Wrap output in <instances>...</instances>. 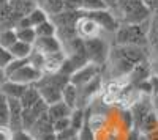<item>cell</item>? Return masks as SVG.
<instances>
[{
	"label": "cell",
	"instance_id": "cell-21",
	"mask_svg": "<svg viewBox=\"0 0 158 140\" xmlns=\"http://www.w3.org/2000/svg\"><path fill=\"white\" fill-rule=\"evenodd\" d=\"M49 18L59 14V13H62L65 8H63V0H44L43 5L40 6Z\"/></svg>",
	"mask_w": 158,
	"mask_h": 140
},
{
	"label": "cell",
	"instance_id": "cell-28",
	"mask_svg": "<svg viewBox=\"0 0 158 140\" xmlns=\"http://www.w3.org/2000/svg\"><path fill=\"white\" fill-rule=\"evenodd\" d=\"M71 128L70 126V117H65V118H59V120H54L52 121V131H54L56 134L63 131V129H68Z\"/></svg>",
	"mask_w": 158,
	"mask_h": 140
},
{
	"label": "cell",
	"instance_id": "cell-36",
	"mask_svg": "<svg viewBox=\"0 0 158 140\" xmlns=\"http://www.w3.org/2000/svg\"><path fill=\"white\" fill-rule=\"evenodd\" d=\"M144 135L147 137V140H158V128L150 131V132H147V134H144Z\"/></svg>",
	"mask_w": 158,
	"mask_h": 140
},
{
	"label": "cell",
	"instance_id": "cell-3",
	"mask_svg": "<svg viewBox=\"0 0 158 140\" xmlns=\"http://www.w3.org/2000/svg\"><path fill=\"white\" fill-rule=\"evenodd\" d=\"M149 21L142 24H120L115 33V46H138L147 47L149 46Z\"/></svg>",
	"mask_w": 158,
	"mask_h": 140
},
{
	"label": "cell",
	"instance_id": "cell-5",
	"mask_svg": "<svg viewBox=\"0 0 158 140\" xmlns=\"http://www.w3.org/2000/svg\"><path fill=\"white\" fill-rule=\"evenodd\" d=\"M84 41V49H85V57L87 61L92 65L101 66L108 61L109 57V46L103 40L101 36L90 38V40H82Z\"/></svg>",
	"mask_w": 158,
	"mask_h": 140
},
{
	"label": "cell",
	"instance_id": "cell-33",
	"mask_svg": "<svg viewBox=\"0 0 158 140\" xmlns=\"http://www.w3.org/2000/svg\"><path fill=\"white\" fill-rule=\"evenodd\" d=\"M142 2H144V5L149 8L150 13L158 11V0H142Z\"/></svg>",
	"mask_w": 158,
	"mask_h": 140
},
{
	"label": "cell",
	"instance_id": "cell-7",
	"mask_svg": "<svg viewBox=\"0 0 158 140\" xmlns=\"http://www.w3.org/2000/svg\"><path fill=\"white\" fill-rule=\"evenodd\" d=\"M85 14L92 21H95V24L101 29V32L104 30V32L114 33L118 29V25H120V22L117 21L115 14L111 10H101V11H94V13H85Z\"/></svg>",
	"mask_w": 158,
	"mask_h": 140
},
{
	"label": "cell",
	"instance_id": "cell-32",
	"mask_svg": "<svg viewBox=\"0 0 158 140\" xmlns=\"http://www.w3.org/2000/svg\"><path fill=\"white\" fill-rule=\"evenodd\" d=\"M11 140H33V137L27 132V131H16V132H11Z\"/></svg>",
	"mask_w": 158,
	"mask_h": 140
},
{
	"label": "cell",
	"instance_id": "cell-39",
	"mask_svg": "<svg viewBox=\"0 0 158 140\" xmlns=\"http://www.w3.org/2000/svg\"><path fill=\"white\" fill-rule=\"evenodd\" d=\"M6 80V76H5V71L2 69V68H0V85H2L3 82Z\"/></svg>",
	"mask_w": 158,
	"mask_h": 140
},
{
	"label": "cell",
	"instance_id": "cell-6",
	"mask_svg": "<svg viewBox=\"0 0 158 140\" xmlns=\"http://www.w3.org/2000/svg\"><path fill=\"white\" fill-rule=\"evenodd\" d=\"M74 30L77 38L81 40H90V38H97L101 35V29L95 24V21H92L84 11H81V16L77 18L74 24Z\"/></svg>",
	"mask_w": 158,
	"mask_h": 140
},
{
	"label": "cell",
	"instance_id": "cell-35",
	"mask_svg": "<svg viewBox=\"0 0 158 140\" xmlns=\"http://www.w3.org/2000/svg\"><path fill=\"white\" fill-rule=\"evenodd\" d=\"M155 49V55H153V63L150 65V68L155 69V74L158 76V47H153Z\"/></svg>",
	"mask_w": 158,
	"mask_h": 140
},
{
	"label": "cell",
	"instance_id": "cell-37",
	"mask_svg": "<svg viewBox=\"0 0 158 140\" xmlns=\"http://www.w3.org/2000/svg\"><path fill=\"white\" fill-rule=\"evenodd\" d=\"M152 107H153L155 115L158 117V95H155V96H153V103H152Z\"/></svg>",
	"mask_w": 158,
	"mask_h": 140
},
{
	"label": "cell",
	"instance_id": "cell-34",
	"mask_svg": "<svg viewBox=\"0 0 158 140\" xmlns=\"http://www.w3.org/2000/svg\"><path fill=\"white\" fill-rule=\"evenodd\" d=\"M0 140H11V131L8 128H0Z\"/></svg>",
	"mask_w": 158,
	"mask_h": 140
},
{
	"label": "cell",
	"instance_id": "cell-38",
	"mask_svg": "<svg viewBox=\"0 0 158 140\" xmlns=\"http://www.w3.org/2000/svg\"><path fill=\"white\" fill-rule=\"evenodd\" d=\"M103 2L106 3V6H108L109 10H114L115 5H117V0H103Z\"/></svg>",
	"mask_w": 158,
	"mask_h": 140
},
{
	"label": "cell",
	"instance_id": "cell-10",
	"mask_svg": "<svg viewBox=\"0 0 158 140\" xmlns=\"http://www.w3.org/2000/svg\"><path fill=\"white\" fill-rule=\"evenodd\" d=\"M48 110V104L44 103L43 99H40L38 103H35L33 106L27 107V109H22V129L24 131H29L32 128V124L43 115Z\"/></svg>",
	"mask_w": 158,
	"mask_h": 140
},
{
	"label": "cell",
	"instance_id": "cell-30",
	"mask_svg": "<svg viewBox=\"0 0 158 140\" xmlns=\"http://www.w3.org/2000/svg\"><path fill=\"white\" fill-rule=\"evenodd\" d=\"M82 0H63V11H81Z\"/></svg>",
	"mask_w": 158,
	"mask_h": 140
},
{
	"label": "cell",
	"instance_id": "cell-23",
	"mask_svg": "<svg viewBox=\"0 0 158 140\" xmlns=\"http://www.w3.org/2000/svg\"><path fill=\"white\" fill-rule=\"evenodd\" d=\"M25 18H27V21H29V24H30V27H36L38 24H41V22H44V21L49 19V16H48L40 6H35Z\"/></svg>",
	"mask_w": 158,
	"mask_h": 140
},
{
	"label": "cell",
	"instance_id": "cell-16",
	"mask_svg": "<svg viewBox=\"0 0 158 140\" xmlns=\"http://www.w3.org/2000/svg\"><path fill=\"white\" fill-rule=\"evenodd\" d=\"M62 101L70 109H76L77 107V87L73 85L71 82H68L62 90Z\"/></svg>",
	"mask_w": 158,
	"mask_h": 140
},
{
	"label": "cell",
	"instance_id": "cell-18",
	"mask_svg": "<svg viewBox=\"0 0 158 140\" xmlns=\"http://www.w3.org/2000/svg\"><path fill=\"white\" fill-rule=\"evenodd\" d=\"M147 38H149V44H152V47H158V11L152 13L149 18Z\"/></svg>",
	"mask_w": 158,
	"mask_h": 140
},
{
	"label": "cell",
	"instance_id": "cell-17",
	"mask_svg": "<svg viewBox=\"0 0 158 140\" xmlns=\"http://www.w3.org/2000/svg\"><path fill=\"white\" fill-rule=\"evenodd\" d=\"M40 99H41V98H40V93L35 88V85H29L27 88H25L24 95L19 98V103H21L22 109H27V107L33 106L35 103H38Z\"/></svg>",
	"mask_w": 158,
	"mask_h": 140
},
{
	"label": "cell",
	"instance_id": "cell-15",
	"mask_svg": "<svg viewBox=\"0 0 158 140\" xmlns=\"http://www.w3.org/2000/svg\"><path fill=\"white\" fill-rule=\"evenodd\" d=\"M8 50H10V54L13 55V58L25 60V58H29V55L32 54L33 46L32 44H27V43H22V41H16Z\"/></svg>",
	"mask_w": 158,
	"mask_h": 140
},
{
	"label": "cell",
	"instance_id": "cell-25",
	"mask_svg": "<svg viewBox=\"0 0 158 140\" xmlns=\"http://www.w3.org/2000/svg\"><path fill=\"white\" fill-rule=\"evenodd\" d=\"M101 10H109L103 0H82L81 11H84V13H94V11H101Z\"/></svg>",
	"mask_w": 158,
	"mask_h": 140
},
{
	"label": "cell",
	"instance_id": "cell-40",
	"mask_svg": "<svg viewBox=\"0 0 158 140\" xmlns=\"http://www.w3.org/2000/svg\"><path fill=\"white\" fill-rule=\"evenodd\" d=\"M6 2H8V0H0V6H3Z\"/></svg>",
	"mask_w": 158,
	"mask_h": 140
},
{
	"label": "cell",
	"instance_id": "cell-8",
	"mask_svg": "<svg viewBox=\"0 0 158 140\" xmlns=\"http://www.w3.org/2000/svg\"><path fill=\"white\" fill-rule=\"evenodd\" d=\"M43 76V72L40 71V69H36V68H33L32 65H24V66H21L18 71H15L13 74H10L8 76V80H13V82H18V84H22V85H33L40 77Z\"/></svg>",
	"mask_w": 158,
	"mask_h": 140
},
{
	"label": "cell",
	"instance_id": "cell-27",
	"mask_svg": "<svg viewBox=\"0 0 158 140\" xmlns=\"http://www.w3.org/2000/svg\"><path fill=\"white\" fill-rule=\"evenodd\" d=\"M76 140H97L95 131L90 128V124H89V123H85L82 128L77 131V134H76Z\"/></svg>",
	"mask_w": 158,
	"mask_h": 140
},
{
	"label": "cell",
	"instance_id": "cell-20",
	"mask_svg": "<svg viewBox=\"0 0 158 140\" xmlns=\"http://www.w3.org/2000/svg\"><path fill=\"white\" fill-rule=\"evenodd\" d=\"M15 32H16L18 41H22V43H27V44L33 46V43L36 40V33H35L33 27H18V29H15Z\"/></svg>",
	"mask_w": 158,
	"mask_h": 140
},
{
	"label": "cell",
	"instance_id": "cell-41",
	"mask_svg": "<svg viewBox=\"0 0 158 140\" xmlns=\"http://www.w3.org/2000/svg\"><path fill=\"white\" fill-rule=\"evenodd\" d=\"M70 140H76V137H74V138H70Z\"/></svg>",
	"mask_w": 158,
	"mask_h": 140
},
{
	"label": "cell",
	"instance_id": "cell-22",
	"mask_svg": "<svg viewBox=\"0 0 158 140\" xmlns=\"http://www.w3.org/2000/svg\"><path fill=\"white\" fill-rule=\"evenodd\" d=\"M35 29V33H36V38H44V36H56L57 33V29H56V25L51 22V19L41 22V24H38Z\"/></svg>",
	"mask_w": 158,
	"mask_h": 140
},
{
	"label": "cell",
	"instance_id": "cell-14",
	"mask_svg": "<svg viewBox=\"0 0 158 140\" xmlns=\"http://www.w3.org/2000/svg\"><path fill=\"white\" fill-rule=\"evenodd\" d=\"M71 110H73V109H70V107L60 99V101H57V103H54V104H49L46 113H48V117L51 118V121H54V120H59V118L70 117Z\"/></svg>",
	"mask_w": 158,
	"mask_h": 140
},
{
	"label": "cell",
	"instance_id": "cell-24",
	"mask_svg": "<svg viewBox=\"0 0 158 140\" xmlns=\"http://www.w3.org/2000/svg\"><path fill=\"white\" fill-rule=\"evenodd\" d=\"M16 41H18V38H16L15 29H2L0 30V46L2 47L10 49Z\"/></svg>",
	"mask_w": 158,
	"mask_h": 140
},
{
	"label": "cell",
	"instance_id": "cell-11",
	"mask_svg": "<svg viewBox=\"0 0 158 140\" xmlns=\"http://www.w3.org/2000/svg\"><path fill=\"white\" fill-rule=\"evenodd\" d=\"M33 49L36 52L48 55V54H54L62 50V43L59 41L57 36H44V38H36L33 43Z\"/></svg>",
	"mask_w": 158,
	"mask_h": 140
},
{
	"label": "cell",
	"instance_id": "cell-13",
	"mask_svg": "<svg viewBox=\"0 0 158 140\" xmlns=\"http://www.w3.org/2000/svg\"><path fill=\"white\" fill-rule=\"evenodd\" d=\"M27 87L29 85H22V84H18V82H13V80L6 79L2 85H0V93L8 99H19L24 95Z\"/></svg>",
	"mask_w": 158,
	"mask_h": 140
},
{
	"label": "cell",
	"instance_id": "cell-26",
	"mask_svg": "<svg viewBox=\"0 0 158 140\" xmlns=\"http://www.w3.org/2000/svg\"><path fill=\"white\" fill-rule=\"evenodd\" d=\"M10 110H8V99L0 93V128H8Z\"/></svg>",
	"mask_w": 158,
	"mask_h": 140
},
{
	"label": "cell",
	"instance_id": "cell-2",
	"mask_svg": "<svg viewBox=\"0 0 158 140\" xmlns=\"http://www.w3.org/2000/svg\"><path fill=\"white\" fill-rule=\"evenodd\" d=\"M68 82L70 77L62 72H43V76L33 85L40 93V98L49 106L62 99V90Z\"/></svg>",
	"mask_w": 158,
	"mask_h": 140
},
{
	"label": "cell",
	"instance_id": "cell-19",
	"mask_svg": "<svg viewBox=\"0 0 158 140\" xmlns=\"http://www.w3.org/2000/svg\"><path fill=\"white\" fill-rule=\"evenodd\" d=\"M85 123H87V115H85L84 109H81V107L73 109L71 113H70V126L71 128L77 132Z\"/></svg>",
	"mask_w": 158,
	"mask_h": 140
},
{
	"label": "cell",
	"instance_id": "cell-9",
	"mask_svg": "<svg viewBox=\"0 0 158 140\" xmlns=\"http://www.w3.org/2000/svg\"><path fill=\"white\" fill-rule=\"evenodd\" d=\"M100 74H101V66L87 63V65H84L82 68H79L77 71H74V72L70 76V82L79 88V87L89 84L92 79H95L97 76H100Z\"/></svg>",
	"mask_w": 158,
	"mask_h": 140
},
{
	"label": "cell",
	"instance_id": "cell-29",
	"mask_svg": "<svg viewBox=\"0 0 158 140\" xmlns=\"http://www.w3.org/2000/svg\"><path fill=\"white\" fill-rule=\"evenodd\" d=\"M11 60H13V55L10 54V50L0 46V68L5 69V68L10 65V61H11Z\"/></svg>",
	"mask_w": 158,
	"mask_h": 140
},
{
	"label": "cell",
	"instance_id": "cell-31",
	"mask_svg": "<svg viewBox=\"0 0 158 140\" xmlns=\"http://www.w3.org/2000/svg\"><path fill=\"white\" fill-rule=\"evenodd\" d=\"M76 131L73 128H68V129H63L60 132L56 134V140H70V138H74L76 137Z\"/></svg>",
	"mask_w": 158,
	"mask_h": 140
},
{
	"label": "cell",
	"instance_id": "cell-12",
	"mask_svg": "<svg viewBox=\"0 0 158 140\" xmlns=\"http://www.w3.org/2000/svg\"><path fill=\"white\" fill-rule=\"evenodd\" d=\"M79 16H81V11H62L49 19L56 25V29H63V27H74Z\"/></svg>",
	"mask_w": 158,
	"mask_h": 140
},
{
	"label": "cell",
	"instance_id": "cell-4",
	"mask_svg": "<svg viewBox=\"0 0 158 140\" xmlns=\"http://www.w3.org/2000/svg\"><path fill=\"white\" fill-rule=\"evenodd\" d=\"M114 11L120 24H142L147 22L152 14L142 0H117Z\"/></svg>",
	"mask_w": 158,
	"mask_h": 140
},
{
	"label": "cell",
	"instance_id": "cell-1",
	"mask_svg": "<svg viewBox=\"0 0 158 140\" xmlns=\"http://www.w3.org/2000/svg\"><path fill=\"white\" fill-rule=\"evenodd\" d=\"M147 60L146 47L138 46H114L109 49L108 61L111 63L112 76H127L136 65Z\"/></svg>",
	"mask_w": 158,
	"mask_h": 140
}]
</instances>
